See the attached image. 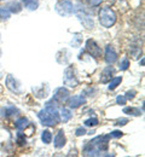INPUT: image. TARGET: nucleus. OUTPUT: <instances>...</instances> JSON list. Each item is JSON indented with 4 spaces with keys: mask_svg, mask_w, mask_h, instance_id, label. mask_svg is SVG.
<instances>
[{
    "mask_svg": "<svg viewBox=\"0 0 145 157\" xmlns=\"http://www.w3.org/2000/svg\"><path fill=\"white\" fill-rule=\"evenodd\" d=\"M73 11H74V6L70 0H61L56 4V12L61 16H68Z\"/></svg>",
    "mask_w": 145,
    "mask_h": 157,
    "instance_id": "nucleus-4",
    "label": "nucleus"
},
{
    "mask_svg": "<svg viewBox=\"0 0 145 157\" xmlns=\"http://www.w3.org/2000/svg\"><path fill=\"white\" fill-rule=\"evenodd\" d=\"M61 115H62L63 122H68L70 118H71V111L69 109H64L63 108L62 111H61Z\"/></svg>",
    "mask_w": 145,
    "mask_h": 157,
    "instance_id": "nucleus-19",
    "label": "nucleus"
},
{
    "mask_svg": "<svg viewBox=\"0 0 145 157\" xmlns=\"http://www.w3.org/2000/svg\"><path fill=\"white\" fill-rule=\"evenodd\" d=\"M124 114L133 115V116H140V115H142L140 110H139V109H137V108H124Z\"/></svg>",
    "mask_w": 145,
    "mask_h": 157,
    "instance_id": "nucleus-16",
    "label": "nucleus"
},
{
    "mask_svg": "<svg viewBox=\"0 0 145 157\" xmlns=\"http://www.w3.org/2000/svg\"><path fill=\"white\" fill-rule=\"evenodd\" d=\"M67 103H68L70 109H76L80 105L86 103V99L83 98L82 96H74V97H70V98L67 99Z\"/></svg>",
    "mask_w": 145,
    "mask_h": 157,
    "instance_id": "nucleus-8",
    "label": "nucleus"
},
{
    "mask_svg": "<svg viewBox=\"0 0 145 157\" xmlns=\"http://www.w3.org/2000/svg\"><path fill=\"white\" fill-rule=\"evenodd\" d=\"M113 73H114V69H113V67H106L105 69H104L103 71H102V78H101V81H102V83H108L110 80H111V75H113Z\"/></svg>",
    "mask_w": 145,
    "mask_h": 157,
    "instance_id": "nucleus-11",
    "label": "nucleus"
},
{
    "mask_svg": "<svg viewBox=\"0 0 145 157\" xmlns=\"http://www.w3.org/2000/svg\"><path fill=\"white\" fill-rule=\"evenodd\" d=\"M85 124H86L87 127H94V126L98 124V118H96V117L88 118V120L85 121Z\"/></svg>",
    "mask_w": 145,
    "mask_h": 157,
    "instance_id": "nucleus-20",
    "label": "nucleus"
},
{
    "mask_svg": "<svg viewBox=\"0 0 145 157\" xmlns=\"http://www.w3.org/2000/svg\"><path fill=\"white\" fill-rule=\"evenodd\" d=\"M41 140L45 144H50L52 141V134L50 131H44L41 134Z\"/></svg>",
    "mask_w": 145,
    "mask_h": 157,
    "instance_id": "nucleus-17",
    "label": "nucleus"
},
{
    "mask_svg": "<svg viewBox=\"0 0 145 157\" xmlns=\"http://www.w3.org/2000/svg\"><path fill=\"white\" fill-rule=\"evenodd\" d=\"M75 134L80 137V136H83V134H86V131H85V128H82V127H80V128H78V129H76Z\"/></svg>",
    "mask_w": 145,
    "mask_h": 157,
    "instance_id": "nucleus-27",
    "label": "nucleus"
},
{
    "mask_svg": "<svg viewBox=\"0 0 145 157\" xmlns=\"http://www.w3.org/2000/svg\"><path fill=\"white\" fill-rule=\"evenodd\" d=\"M17 143H18L20 145H24V144H25V138L23 137V134H21V133L17 134Z\"/></svg>",
    "mask_w": 145,
    "mask_h": 157,
    "instance_id": "nucleus-24",
    "label": "nucleus"
},
{
    "mask_svg": "<svg viewBox=\"0 0 145 157\" xmlns=\"http://www.w3.org/2000/svg\"><path fill=\"white\" fill-rule=\"evenodd\" d=\"M5 9H7L10 12L18 13V12H21L22 6H21V4H20V2H17V1H12V2H10Z\"/></svg>",
    "mask_w": 145,
    "mask_h": 157,
    "instance_id": "nucleus-13",
    "label": "nucleus"
},
{
    "mask_svg": "<svg viewBox=\"0 0 145 157\" xmlns=\"http://www.w3.org/2000/svg\"><path fill=\"white\" fill-rule=\"evenodd\" d=\"M0 56H1V50H0Z\"/></svg>",
    "mask_w": 145,
    "mask_h": 157,
    "instance_id": "nucleus-31",
    "label": "nucleus"
},
{
    "mask_svg": "<svg viewBox=\"0 0 145 157\" xmlns=\"http://www.w3.org/2000/svg\"><path fill=\"white\" fill-rule=\"evenodd\" d=\"M128 123V118H120V120H117L116 121V126H124V124H127Z\"/></svg>",
    "mask_w": 145,
    "mask_h": 157,
    "instance_id": "nucleus-25",
    "label": "nucleus"
},
{
    "mask_svg": "<svg viewBox=\"0 0 145 157\" xmlns=\"http://www.w3.org/2000/svg\"><path fill=\"white\" fill-rule=\"evenodd\" d=\"M129 67V60L127 58H124L120 63V70H127Z\"/></svg>",
    "mask_w": 145,
    "mask_h": 157,
    "instance_id": "nucleus-21",
    "label": "nucleus"
},
{
    "mask_svg": "<svg viewBox=\"0 0 145 157\" xmlns=\"http://www.w3.org/2000/svg\"><path fill=\"white\" fill-rule=\"evenodd\" d=\"M64 145H65V136H64L63 131H59L55 137V147L56 149H62Z\"/></svg>",
    "mask_w": 145,
    "mask_h": 157,
    "instance_id": "nucleus-10",
    "label": "nucleus"
},
{
    "mask_svg": "<svg viewBox=\"0 0 145 157\" xmlns=\"http://www.w3.org/2000/svg\"><path fill=\"white\" fill-rule=\"evenodd\" d=\"M38 116L44 126L53 127L59 122V114H58L57 109L53 108V105H51L50 103L46 104V108L38 114Z\"/></svg>",
    "mask_w": 145,
    "mask_h": 157,
    "instance_id": "nucleus-2",
    "label": "nucleus"
},
{
    "mask_svg": "<svg viewBox=\"0 0 145 157\" xmlns=\"http://www.w3.org/2000/svg\"><path fill=\"white\" fill-rule=\"evenodd\" d=\"M6 86H7V88H9L10 91H12V92H20L18 83H17V81H16L15 78H12V75H9V76L6 78Z\"/></svg>",
    "mask_w": 145,
    "mask_h": 157,
    "instance_id": "nucleus-12",
    "label": "nucleus"
},
{
    "mask_svg": "<svg viewBox=\"0 0 145 157\" xmlns=\"http://www.w3.org/2000/svg\"><path fill=\"white\" fill-rule=\"evenodd\" d=\"M13 113H17V110L15 108H7V114L9 115H12Z\"/></svg>",
    "mask_w": 145,
    "mask_h": 157,
    "instance_id": "nucleus-29",
    "label": "nucleus"
},
{
    "mask_svg": "<svg viewBox=\"0 0 145 157\" xmlns=\"http://www.w3.org/2000/svg\"><path fill=\"white\" fill-rule=\"evenodd\" d=\"M126 101H127V99H126L124 96H119V97L116 98V103H117L119 105H124Z\"/></svg>",
    "mask_w": 145,
    "mask_h": 157,
    "instance_id": "nucleus-22",
    "label": "nucleus"
},
{
    "mask_svg": "<svg viewBox=\"0 0 145 157\" xmlns=\"http://www.w3.org/2000/svg\"><path fill=\"white\" fill-rule=\"evenodd\" d=\"M86 50H87V52L92 56V57H94V58H101L102 57V50H101V47L96 44V41L92 39L87 40V42H86Z\"/></svg>",
    "mask_w": 145,
    "mask_h": 157,
    "instance_id": "nucleus-5",
    "label": "nucleus"
},
{
    "mask_svg": "<svg viewBox=\"0 0 145 157\" xmlns=\"http://www.w3.org/2000/svg\"><path fill=\"white\" fill-rule=\"evenodd\" d=\"M109 138L110 136H101L92 139L83 149L85 156H102V152L108 149Z\"/></svg>",
    "mask_w": 145,
    "mask_h": 157,
    "instance_id": "nucleus-1",
    "label": "nucleus"
},
{
    "mask_svg": "<svg viewBox=\"0 0 145 157\" xmlns=\"http://www.w3.org/2000/svg\"><path fill=\"white\" fill-rule=\"evenodd\" d=\"M68 98H69V91L67 88H64V87H61V88H58L56 91L52 100H57V101L62 103V101H67Z\"/></svg>",
    "mask_w": 145,
    "mask_h": 157,
    "instance_id": "nucleus-9",
    "label": "nucleus"
},
{
    "mask_svg": "<svg viewBox=\"0 0 145 157\" xmlns=\"http://www.w3.org/2000/svg\"><path fill=\"white\" fill-rule=\"evenodd\" d=\"M27 126H28V120H27V118H24V117L17 120V121H16V123H15V127H16L18 131L24 129Z\"/></svg>",
    "mask_w": 145,
    "mask_h": 157,
    "instance_id": "nucleus-15",
    "label": "nucleus"
},
{
    "mask_svg": "<svg viewBox=\"0 0 145 157\" xmlns=\"http://www.w3.org/2000/svg\"><path fill=\"white\" fill-rule=\"evenodd\" d=\"M102 2V0H91V5L92 6H98Z\"/></svg>",
    "mask_w": 145,
    "mask_h": 157,
    "instance_id": "nucleus-28",
    "label": "nucleus"
},
{
    "mask_svg": "<svg viewBox=\"0 0 145 157\" xmlns=\"http://www.w3.org/2000/svg\"><path fill=\"white\" fill-rule=\"evenodd\" d=\"M121 81H122V78L121 76H116V78H113L110 80V83H109V90L110 91H113V90H115L120 83H121Z\"/></svg>",
    "mask_w": 145,
    "mask_h": 157,
    "instance_id": "nucleus-14",
    "label": "nucleus"
},
{
    "mask_svg": "<svg viewBox=\"0 0 145 157\" xmlns=\"http://www.w3.org/2000/svg\"><path fill=\"white\" fill-rule=\"evenodd\" d=\"M99 22L104 28H111L115 22H116V15L115 12L109 9V7H103L99 11Z\"/></svg>",
    "mask_w": 145,
    "mask_h": 157,
    "instance_id": "nucleus-3",
    "label": "nucleus"
},
{
    "mask_svg": "<svg viewBox=\"0 0 145 157\" xmlns=\"http://www.w3.org/2000/svg\"><path fill=\"white\" fill-rule=\"evenodd\" d=\"M104 59L108 64H114L116 60H117V53L115 52L114 47L108 45L105 47V55H104Z\"/></svg>",
    "mask_w": 145,
    "mask_h": 157,
    "instance_id": "nucleus-7",
    "label": "nucleus"
},
{
    "mask_svg": "<svg viewBox=\"0 0 145 157\" xmlns=\"http://www.w3.org/2000/svg\"><path fill=\"white\" fill-rule=\"evenodd\" d=\"M0 1H1V0H0Z\"/></svg>",
    "mask_w": 145,
    "mask_h": 157,
    "instance_id": "nucleus-32",
    "label": "nucleus"
},
{
    "mask_svg": "<svg viewBox=\"0 0 145 157\" xmlns=\"http://www.w3.org/2000/svg\"><path fill=\"white\" fill-rule=\"evenodd\" d=\"M144 63H145V60H144V58L142 59V62H140V64H142V65H144Z\"/></svg>",
    "mask_w": 145,
    "mask_h": 157,
    "instance_id": "nucleus-30",
    "label": "nucleus"
},
{
    "mask_svg": "<svg viewBox=\"0 0 145 157\" xmlns=\"http://www.w3.org/2000/svg\"><path fill=\"white\" fill-rule=\"evenodd\" d=\"M134 94H135V91H128L124 94V97H126V99H133L134 98Z\"/></svg>",
    "mask_w": 145,
    "mask_h": 157,
    "instance_id": "nucleus-26",
    "label": "nucleus"
},
{
    "mask_svg": "<svg viewBox=\"0 0 145 157\" xmlns=\"http://www.w3.org/2000/svg\"><path fill=\"white\" fill-rule=\"evenodd\" d=\"M122 136H124V133L121 131H114V132L110 133V137L111 138H121Z\"/></svg>",
    "mask_w": 145,
    "mask_h": 157,
    "instance_id": "nucleus-23",
    "label": "nucleus"
},
{
    "mask_svg": "<svg viewBox=\"0 0 145 157\" xmlns=\"http://www.w3.org/2000/svg\"><path fill=\"white\" fill-rule=\"evenodd\" d=\"M10 15H11V12H10L7 9L0 7V21L9 20V18H10Z\"/></svg>",
    "mask_w": 145,
    "mask_h": 157,
    "instance_id": "nucleus-18",
    "label": "nucleus"
},
{
    "mask_svg": "<svg viewBox=\"0 0 145 157\" xmlns=\"http://www.w3.org/2000/svg\"><path fill=\"white\" fill-rule=\"evenodd\" d=\"M78 17H79V20L82 23V25L85 28H87V29H93L94 23H93L92 16H91L90 13L85 12L83 10H80V11H78Z\"/></svg>",
    "mask_w": 145,
    "mask_h": 157,
    "instance_id": "nucleus-6",
    "label": "nucleus"
}]
</instances>
